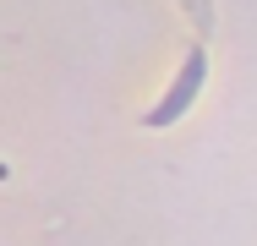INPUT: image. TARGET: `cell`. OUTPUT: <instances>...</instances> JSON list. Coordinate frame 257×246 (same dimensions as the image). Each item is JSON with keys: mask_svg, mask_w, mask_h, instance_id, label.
<instances>
[{"mask_svg": "<svg viewBox=\"0 0 257 246\" xmlns=\"http://www.w3.org/2000/svg\"><path fill=\"white\" fill-rule=\"evenodd\" d=\"M203 77H208V49L192 44V49H186V60H181V71H175V82H170V93L159 98L143 120H148V126H175V120L192 109V98H197V88H203Z\"/></svg>", "mask_w": 257, "mask_h": 246, "instance_id": "cell-1", "label": "cell"}, {"mask_svg": "<svg viewBox=\"0 0 257 246\" xmlns=\"http://www.w3.org/2000/svg\"><path fill=\"white\" fill-rule=\"evenodd\" d=\"M181 11L192 17L197 39H213V0H181Z\"/></svg>", "mask_w": 257, "mask_h": 246, "instance_id": "cell-2", "label": "cell"}]
</instances>
